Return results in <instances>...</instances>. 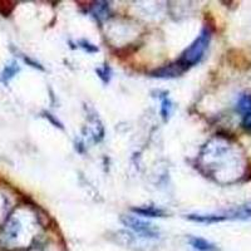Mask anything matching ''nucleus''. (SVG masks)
Wrapping results in <instances>:
<instances>
[{"label": "nucleus", "instance_id": "1", "mask_svg": "<svg viewBox=\"0 0 251 251\" xmlns=\"http://www.w3.org/2000/svg\"><path fill=\"white\" fill-rule=\"evenodd\" d=\"M211 40V30L210 28L205 26L200 35L192 42V44L183 51L181 57L176 60L185 71H187L190 67L196 66L197 63H200L205 54L206 49Z\"/></svg>", "mask_w": 251, "mask_h": 251}, {"label": "nucleus", "instance_id": "2", "mask_svg": "<svg viewBox=\"0 0 251 251\" xmlns=\"http://www.w3.org/2000/svg\"><path fill=\"white\" fill-rule=\"evenodd\" d=\"M190 221L200 224H217L223 223L226 220H250L251 219V206L245 205L241 207L232 210V211L224 212V214H210V215H197L191 214L187 215Z\"/></svg>", "mask_w": 251, "mask_h": 251}, {"label": "nucleus", "instance_id": "3", "mask_svg": "<svg viewBox=\"0 0 251 251\" xmlns=\"http://www.w3.org/2000/svg\"><path fill=\"white\" fill-rule=\"evenodd\" d=\"M121 221L125 226L129 227L133 232L140 235V237L145 239H158L160 237V230L151 223L143 221L133 215H123L121 216Z\"/></svg>", "mask_w": 251, "mask_h": 251}, {"label": "nucleus", "instance_id": "4", "mask_svg": "<svg viewBox=\"0 0 251 251\" xmlns=\"http://www.w3.org/2000/svg\"><path fill=\"white\" fill-rule=\"evenodd\" d=\"M236 111L243 116V127L251 132V93H243L236 103Z\"/></svg>", "mask_w": 251, "mask_h": 251}, {"label": "nucleus", "instance_id": "5", "mask_svg": "<svg viewBox=\"0 0 251 251\" xmlns=\"http://www.w3.org/2000/svg\"><path fill=\"white\" fill-rule=\"evenodd\" d=\"M186 72L182 67L178 64L177 62L171 63V64H167V66H163L161 68L156 69L151 73L152 77H156V78H175V77H178Z\"/></svg>", "mask_w": 251, "mask_h": 251}, {"label": "nucleus", "instance_id": "6", "mask_svg": "<svg viewBox=\"0 0 251 251\" xmlns=\"http://www.w3.org/2000/svg\"><path fill=\"white\" fill-rule=\"evenodd\" d=\"M188 243L195 250L197 251H217L219 248H217L215 244L210 243L207 240L202 239V237H197V236H190L188 237Z\"/></svg>", "mask_w": 251, "mask_h": 251}, {"label": "nucleus", "instance_id": "7", "mask_svg": "<svg viewBox=\"0 0 251 251\" xmlns=\"http://www.w3.org/2000/svg\"><path fill=\"white\" fill-rule=\"evenodd\" d=\"M161 100V116H162L163 121H169L171 117L172 111H174V103L170 100L169 93L167 92H162V93H158Z\"/></svg>", "mask_w": 251, "mask_h": 251}, {"label": "nucleus", "instance_id": "8", "mask_svg": "<svg viewBox=\"0 0 251 251\" xmlns=\"http://www.w3.org/2000/svg\"><path fill=\"white\" fill-rule=\"evenodd\" d=\"M132 211L136 212V214L141 215V216L146 217H163L166 215V212L163 210L158 207H154V206H142V207H133Z\"/></svg>", "mask_w": 251, "mask_h": 251}, {"label": "nucleus", "instance_id": "9", "mask_svg": "<svg viewBox=\"0 0 251 251\" xmlns=\"http://www.w3.org/2000/svg\"><path fill=\"white\" fill-rule=\"evenodd\" d=\"M20 71L19 66H18L17 62H10L8 64V66L4 68V71L1 72V82L5 83V84H8L9 80L13 79L14 78V75H17L18 72Z\"/></svg>", "mask_w": 251, "mask_h": 251}, {"label": "nucleus", "instance_id": "10", "mask_svg": "<svg viewBox=\"0 0 251 251\" xmlns=\"http://www.w3.org/2000/svg\"><path fill=\"white\" fill-rule=\"evenodd\" d=\"M96 73L98 75V77L103 80V83H108L111 79V68L108 66H103L102 68L96 69Z\"/></svg>", "mask_w": 251, "mask_h": 251}, {"label": "nucleus", "instance_id": "11", "mask_svg": "<svg viewBox=\"0 0 251 251\" xmlns=\"http://www.w3.org/2000/svg\"><path fill=\"white\" fill-rule=\"evenodd\" d=\"M78 44H79L80 48H83L84 50L88 51V53H96V51H98L97 47L93 46V44H91L89 42H87V40H80Z\"/></svg>", "mask_w": 251, "mask_h": 251}]
</instances>
